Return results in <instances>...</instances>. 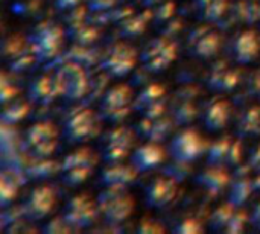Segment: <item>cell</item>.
Masks as SVG:
<instances>
[{
    "label": "cell",
    "instance_id": "21",
    "mask_svg": "<svg viewBox=\"0 0 260 234\" xmlns=\"http://www.w3.org/2000/svg\"><path fill=\"white\" fill-rule=\"evenodd\" d=\"M232 113H233V107L227 99L215 97L206 104L201 113L203 125L209 132H219L229 126Z\"/></svg>",
    "mask_w": 260,
    "mask_h": 234
},
{
    "label": "cell",
    "instance_id": "28",
    "mask_svg": "<svg viewBox=\"0 0 260 234\" xmlns=\"http://www.w3.org/2000/svg\"><path fill=\"white\" fill-rule=\"evenodd\" d=\"M198 15L206 21H218L229 9V0H193Z\"/></svg>",
    "mask_w": 260,
    "mask_h": 234
},
{
    "label": "cell",
    "instance_id": "22",
    "mask_svg": "<svg viewBox=\"0 0 260 234\" xmlns=\"http://www.w3.org/2000/svg\"><path fill=\"white\" fill-rule=\"evenodd\" d=\"M206 84L212 91L229 93L241 84V73L227 62H218L210 69Z\"/></svg>",
    "mask_w": 260,
    "mask_h": 234
},
{
    "label": "cell",
    "instance_id": "14",
    "mask_svg": "<svg viewBox=\"0 0 260 234\" xmlns=\"http://www.w3.org/2000/svg\"><path fill=\"white\" fill-rule=\"evenodd\" d=\"M242 145L241 139H235L230 136H224L209 145L206 151L207 164L212 166H225V168H236L242 163Z\"/></svg>",
    "mask_w": 260,
    "mask_h": 234
},
{
    "label": "cell",
    "instance_id": "16",
    "mask_svg": "<svg viewBox=\"0 0 260 234\" xmlns=\"http://www.w3.org/2000/svg\"><path fill=\"white\" fill-rule=\"evenodd\" d=\"M178 193V181L166 174L154 178L143 192V203L152 210L166 209Z\"/></svg>",
    "mask_w": 260,
    "mask_h": 234
},
{
    "label": "cell",
    "instance_id": "38",
    "mask_svg": "<svg viewBox=\"0 0 260 234\" xmlns=\"http://www.w3.org/2000/svg\"><path fill=\"white\" fill-rule=\"evenodd\" d=\"M250 168L254 171V172H257L260 175V145L257 148H254L253 149V152H251V155H250Z\"/></svg>",
    "mask_w": 260,
    "mask_h": 234
},
{
    "label": "cell",
    "instance_id": "25",
    "mask_svg": "<svg viewBox=\"0 0 260 234\" xmlns=\"http://www.w3.org/2000/svg\"><path fill=\"white\" fill-rule=\"evenodd\" d=\"M58 96H61L59 85L53 75H40L35 78L27 88V99L37 105H49Z\"/></svg>",
    "mask_w": 260,
    "mask_h": 234
},
{
    "label": "cell",
    "instance_id": "27",
    "mask_svg": "<svg viewBox=\"0 0 260 234\" xmlns=\"http://www.w3.org/2000/svg\"><path fill=\"white\" fill-rule=\"evenodd\" d=\"M236 136L239 139L260 137V105H253L242 111L236 125Z\"/></svg>",
    "mask_w": 260,
    "mask_h": 234
},
{
    "label": "cell",
    "instance_id": "36",
    "mask_svg": "<svg viewBox=\"0 0 260 234\" xmlns=\"http://www.w3.org/2000/svg\"><path fill=\"white\" fill-rule=\"evenodd\" d=\"M248 90L254 96H260V69L251 75V78L248 81Z\"/></svg>",
    "mask_w": 260,
    "mask_h": 234
},
{
    "label": "cell",
    "instance_id": "24",
    "mask_svg": "<svg viewBox=\"0 0 260 234\" xmlns=\"http://www.w3.org/2000/svg\"><path fill=\"white\" fill-rule=\"evenodd\" d=\"M139 172L136 168L128 163H113L108 164L99 175V184L102 187H119V189H128L137 178Z\"/></svg>",
    "mask_w": 260,
    "mask_h": 234
},
{
    "label": "cell",
    "instance_id": "37",
    "mask_svg": "<svg viewBox=\"0 0 260 234\" xmlns=\"http://www.w3.org/2000/svg\"><path fill=\"white\" fill-rule=\"evenodd\" d=\"M250 225L256 231H260V201L254 206L253 212L250 213Z\"/></svg>",
    "mask_w": 260,
    "mask_h": 234
},
{
    "label": "cell",
    "instance_id": "4",
    "mask_svg": "<svg viewBox=\"0 0 260 234\" xmlns=\"http://www.w3.org/2000/svg\"><path fill=\"white\" fill-rule=\"evenodd\" d=\"M134 90L128 84H117L108 88L99 101L98 113L104 122L119 125L134 111Z\"/></svg>",
    "mask_w": 260,
    "mask_h": 234
},
{
    "label": "cell",
    "instance_id": "1",
    "mask_svg": "<svg viewBox=\"0 0 260 234\" xmlns=\"http://www.w3.org/2000/svg\"><path fill=\"white\" fill-rule=\"evenodd\" d=\"M101 122L102 119L98 111L87 107L75 108L64 119L61 126V136L70 145L85 143L99 136Z\"/></svg>",
    "mask_w": 260,
    "mask_h": 234
},
{
    "label": "cell",
    "instance_id": "18",
    "mask_svg": "<svg viewBox=\"0 0 260 234\" xmlns=\"http://www.w3.org/2000/svg\"><path fill=\"white\" fill-rule=\"evenodd\" d=\"M134 111L143 117L165 116L166 111V88L161 84H149L143 87L134 97Z\"/></svg>",
    "mask_w": 260,
    "mask_h": 234
},
{
    "label": "cell",
    "instance_id": "29",
    "mask_svg": "<svg viewBox=\"0 0 260 234\" xmlns=\"http://www.w3.org/2000/svg\"><path fill=\"white\" fill-rule=\"evenodd\" d=\"M254 190H256L254 181H251L247 177L232 180V184L229 187V203H232L236 207H242L250 199Z\"/></svg>",
    "mask_w": 260,
    "mask_h": 234
},
{
    "label": "cell",
    "instance_id": "32",
    "mask_svg": "<svg viewBox=\"0 0 260 234\" xmlns=\"http://www.w3.org/2000/svg\"><path fill=\"white\" fill-rule=\"evenodd\" d=\"M174 231L178 234H195V233H203L204 227L203 224L195 219V218H186L180 222H177V225L174 227Z\"/></svg>",
    "mask_w": 260,
    "mask_h": 234
},
{
    "label": "cell",
    "instance_id": "12",
    "mask_svg": "<svg viewBox=\"0 0 260 234\" xmlns=\"http://www.w3.org/2000/svg\"><path fill=\"white\" fill-rule=\"evenodd\" d=\"M61 97L69 99V101H79L82 99L88 88H90V81L85 69L82 64L78 62H64L62 65L58 67L55 72Z\"/></svg>",
    "mask_w": 260,
    "mask_h": 234
},
{
    "label": "cell",
    "instance_id": "35",
    "mask_svg": "<svg viewBox=\"0 0 260 234\" xmlns=\"http://www.w3.org/2000/svg\"><path fill=\"white\" fill-rule=\"evenodd\" d=\"M137 231L139 233H163L165 228L157 222V221H152V219H142L139 227H137Z\"/></svg>",
    "mask_w": 260,
    "mask_h": 234
},
{
    "label": "cell",
    "instance_id": "31",
    "mask_svg": "<svg viewBox=\"0 0 260 234\" xmlns=\"http://www.w3.org/2000/svg\"><path fill=\"white\" fill-rule=\"evenodd\" d=\"M61 163H56L50 158H34L32 164L27 168V175L32 180H43L50 178L56 174H59Z\"/></svg>",
    "mask_w": 260,
    "mask_h": 234
},
{
    "label": "cell",
    "instance_id": "6",
    "mask_svg": "<svg viewBox=\"0 0 260 234\" xmlns=\"http://www.w3.org/2000/svg\"><path fill=\"white\" fill-rule=\"evenodd\" d=\"M178 56V46L172 37H157L145 44L139 53V62L149 73H161L169 69Z\"/></svg>",
    "mask_w": 260,
    "mask_h": 234
},
{
    "label": "cell",
    "instance_id": "5",
    "mask_svg": "<svg viewBox=\"0 0 260 234\" xmlns=\"http://www.w3.org/2000/svg\"><path fill=\"white\" fill-rule=\"evenodd\" d=\"M137 132L128 126L116 125L108 129L99 142V155L101 160L107 164L122 163L129 158L131 152L134 151Z\"/></svg>",
    "mask_w": 260,
    "mask_h": 234
},
{
    "label": "cell",
    "instance_id": "34",
    "mask_svg": "<svg viewBox=\"0 0 260 234\" xmlns=\"http://www.w3.org/2000/svg\"><path fill=\"white\" fill-rule=\"evenodd\" d=\"M122 27L126 32V35H139L145 29V21L140 15H134L133 18L126 20V23Z\"/></svg>",
    "mask_w": 260,
    "mask_h": 234
},
{
    "label": "cell",
    "instance_id": "10",
    "mask_svg": "<svg viewBox=\"0 0 260 234\" xmlns=\"http://www.w3.org/2000/svg\"><path fill=\"white\" fill-rule=\"evenodd\" d=\"M62 216L73 231H79L93 227L101 218V213L96 199L87 193H79L67 201Z\"/></svg>",
    "mask_w": 260,
    "mask_h": 234
},
{
    "label": "cell",
    "instance_id": "2",
    "mask_svg": "<svg viewBox=\"0 0 260 234\" xmlns=\"http://www.w3.org/2000/svg\"><path fill=\"white\" fill-rule=\"evenodd\" d=\"M99 158V152H94L87 146L72 151L61 160L58 174L61 183L67 187H79L91 177Z\"/></svg>",
    "mask_w": 260,
    "mask_h": 234
},
{
    "label": "cell",
    "instance_id": "7",
    "mask_svg": "<svg viewBox=\"0 0 260 234\" xmlns=\"http://www.w3.org/2000/svg\"><path fill=\"white\" fill-rule=\"evenodd\" d=\"M61 139V131L52 122H37L27 128L23 148L32 158H50Z\"/></svg>",
    "mask_w": 260,
    "mask_h": 234
},
{
    "label": "cell",
    "instance_id": "19",
    "mask_svg": "<svg viewBox=\"0 0 260 234\" xmlns=\"http://www.w3.org/2000/svg\"><path fill=\"white\" fill-rule=\"evenodd\" d=\"M230 55L236 64H253L260 56V35L254 29H245L236 34L230 43Z\"/></svg>",
    "mask_w": 260,
    "mask_h": 234
},
{
    "label": "cell",
    "instance_id": "9",
    "mask_svg": "<svg viewBox=\"0 0 260 234\" xmlns=\"http://www.w3.org/2000/svg\"><path fill=\"white\" fill-rule=\"evenodd\" d=\"M139 61L137 50L128 43H114L111 44L101 59L102 72L113 79H122L128 76Z\"/></svg>",
    "mask_w": 260,
    "mask_h": 234
},
{
    "label": "cell",
    "instance_id": "13",
    "mask_svg": "<svg viewBox=\"0 0 260 234\" xmlns=\"http://www.w3.org/2000/svg\"><path fill=\"white\" fill-rule=\"evenodd\" d=\"M62 37L64 34L59 26L52 23L40 24L29 37L30 52L37 61H47L55 58L62 46Z\"/></svg>",
    "mask_w": 260,
    "mask_h": 234
},
{
    "label": "cell",
    "instance_id": "15",
    "mask_svg": "<svg viewBox=\"0 0 260 234\" xmlns=\"http://www.w3.org/2000/svg\"><path fill=\"white\" fill-rule=\"evenodd\" d=\"M247 224H250V215L229 201L215 209L209 219L210 230L216 233H242Z\"/></svg>",
    "mask_w": 260,
    "mask_h": 234
},
{
    "label": "cell",
    "instance_id": "23",
    "mask_svg": "<svg viewBox=\"0 0 260 234\" xmlns=\"http://www.w3.org/2000/svg\"><path fill=\"white\" fill-rule=\"evenodd\" d=\"M232 180L233 178L225 166L212 164H207V168L195 177V183L210 195H221L224 190L230 187Z\"/></svg>",
    "mask_w": 260,
    "mask_h": 234
},
{
    "label": "cell",
    "instance_id": "20",
    "mask_svg": "<svg viewBox=\"0 0 260 234\" xmlns=\"http://www.w3.org/2000/svg\"><path fill=\"white\" fill-rule=\"evenodd\" d=\"M168 151L161 146V143L157 142H146L137 148H134V151L129 155V163L136 168V171L139 174H145V172H151L157 168H160L166 157H168Z\"/></svg>",
    "mask_w": 260,
    "mask_h": 234
},
{
    "label": "cell",
    "instance_id": "11",
    "mask_svg": "<svg viewBox=\"0 0 260 234\" xmlns=\"http://www.w3.org/2000/svg\"><path fill=\"white\" fill-rule=\"evenodd\" d=\"M56 207V190L52 186L41 184L34 187L20 207V213L27 222L44 221Z\"/></svg>",
    "mask_w": 260,
    "mask_h": 234
},
{
    "label": "cell",
    "instance_id": "26",
    "mask_svg": "<svg viewBox=\"0 0 260 234\" xmlns=\"http://www.w3.org/2000/svg\"><path fill=\"white\" fill-rule=\"evenodd\" d=\"M175 122L172 117L158 116V117H143L140 123L137 125V136L145 139L146 142H157L161 143L165 139H168L172 132V126Z\"/></svg>",
    "mask_w": 260,
    "mask_h": 234
},
{
    "label": "cell",
    "instance_id": "8",
    "mask_svg": "<svg viewBox=\"0 0 260 234\" xmlns=\"http://www.w3.org/2000/svg\"><path fill=\"white\" fill-rule=\"evenodd\" d=\"M207 148L209 145L197 129L184 128L171 139L168 146V154L177 163L192 164L200 157L206 155Z\"/></svg>",
    "mask_w": 260,
    "mask_h": 234
},
{
    "label": "cell",
    "instance_id": "17",
    "mask_svg": "<svg viewBox=\"0 0 260 234\" xmlns=\"http://www.w3.org/2000/svg\"><path fill=\"white\" fill-rule=\"evenodd\" d=\"M222 47V37L210 26H200L193 29L187 38L189 53L200 59L215 58Z\"/></svg>",
    "mask_w": 260,
    "mask_h": 234
},
{
    "label": "cell",
    "instance_id": "3",
    "mask_svg": "<svg viewBox=\"0 0 260 234\" xmlns=\"http://www.w3.org/2000/svg\"><path fill=\"white\" fill-rule=\"evenodd\" d=\"M101 219L108 225H119L126 222L136 207V201L128 189L102 187L96 196Z\"/></svg>",
    "mask_w": 260,
    "mask_h": 234
},
{
    "label": "cell",
    "instance_id": "30",
    "mask_svg": "<svg viewBox=\"0 0 260 234\" xmlns=\"http://www.w3.org/2000/svg\"><path fill=\"white\" fill-rule=\"evenodd\" d=\"M198 108L197 104L193 102L192 97L187 96H181L178 99H175V105H174V111H172V120L175 122V125H189L195 117H197Z\"/></svg>",
    "mask_w": 260,
    "mask_h": 234
},
{
    "label": "cell",
    "instance_id": "33",
    "mask_svg": "<svg viewBox=\"0 0 260 234\" xmlns=\"http://www.w3.org/2000/svg\"><path fill=\"white\" fill-rule=\"evenodd\" d=\"M43 231L44 233H70V231H73V228L67 224V221L61 215L59 218H55L50 222H47L44 225Z\"/></svg>",
    "mask_w": 260,
    "mask_h": 234
}]
</instances>
